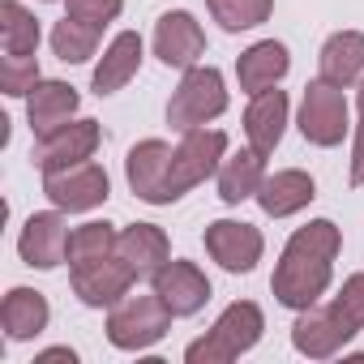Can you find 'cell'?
<instances>
[{"label":"cell","instance_id":"obj_1","mask_svg":"<svg viewBox=\"0 0 364 364\" xmlns=\"http://www.w3.org/2000/svg\"><path fill=\"white\" fill-rule=\"evenodd\" d=\"M338 249H343V232L334 219H309L304 228H296L274 262V274H270L274 300L291 313L321 304L334 283Z\"/></svg>","mask_w":364,"mask_h":364},{"label":"cell","instance_id":"obj_2","mask_svg":"<svg viewBox=\"0 0 364 364\" xmlns=\"http://www.w3.org/2000/svg\"><path fill=\"white\" fill-rule=\"evenodd\" d=\"M266 334V313L257 300H232L215 326L206 334H198L189 347H185V360L189 364H232L240 355H249Z\"/></svg>","mask_w":364,"mask_h":364},{"label":"cell","instance_id":"obj_3","mask_svg":"<svg viewBox=\"0 0 364 364\" xmlns=\"http://www.w3.org/2000/svg\"><path fill=\"white\" fill-rule=\"evenodd\" d=\"M232 95H228V77L219 65H193L180 73L171 99H167V124L176 133H189V129H202L210 120H219L228 112Z\"/></svg>","mask_w":364,"mask_h":364},{"label":"cell","instance_id":"obj_4","mask_svg":"<svg viewBox=\"0 0 364 364\" xmlns=\"http://www.w3.org/2000/svg\"><path fill=\"white\" fill-rule=\"evenodd\" d=\"M171 321H176L171 309H167L154 291H129L120 304L107 309L103 330H107V343H112L116 351L141 355V351H150V347H159V343L167 338Z\"/></svg>","mask_w":364,"mask_h":364},{"label":"cell","instance_id":"obj_5","mask_svg":"<svg viewBox=\"0 0 364 364\" xmlns=\"http://www.w3.org/2000/svg\"><path fill=\"white\" fill-rule=\"evenodd\" d=\"M232 141L223 129H189V133H180L176 150H171V171H167V189H171V202H180L185 193H193L198 185H206V180L219 176L223 159H228Z\"/></svg>","mask_w":364,"mask_h":364},{"label":"cell","instance_id":"obj_6","mask_svg":"<svg viewBox=\"0 0 364 364\" xmlns=\"http://www.w3.org/2000/svg\"><path fill=\"white\" fill-rule=\"evenodd\" d=\"M296 129L317 150L343 146V137H351V103H347V90L343 86H330L321 77L309 82L304 95H300V107H296Z\"/></svg>","mask_w":364,"mask_h":364},{"label":"cell","instance_id":"obj_7","mask_svg":"<svg viewBox=\"0 0 364 364\" xmlns=\"http://www.w3.org/2000/svg\"><path fill=\"white\" fill-rule=\"evenodd\" d=\"M43 198L56 210H65V215H90V210L107 206V198H112V176H107L103 163L86 159V163L48 171L43 176Z\"/></svg>","mask_w":364,"mask_h":364},{"label":"cell","instance_id":"obj_8","mask_svg":"<svg viewBox=\"0 0 364 364\" xmlns=\"http://www.w3.org/2000/svg\"><path fill=\"white\" fill-rule=\"evenodd\" d=\"M202 245H206V257L219 270H228V274H253L257 262L266 257L262 228H253L245 219H215V223H206Z\"/></svg>","mask_w":364,"mask_h":364},{"label":"cell","instance_id":"obj_9","mask_svg":"<svg viewBox=\"0 0 364 364\" xmlns=\"http://www.w3.org/2000/svg\"><path fill=\"white\" fill-rule=\"evenodd\" d=\"M150 52L159 56V65L185 73V69H193V65L206 60V31H202V22L189 9H167L154 22Z\"/></svg>","mask_w":364,"mask_h":364},{"label":"cell","instance_id":"obj_10","mask_svg":"<svg viewBox=\"0 0 364 364\" xmlns=\"http://www.w3.org/2000/svg\"><path fill=\"white\" fill-rule=\"evenodd\" d=\"M171 141L163 137H141L129 146L124 154V180L129 193L146 206H171V189H167V171H171Z\"/></svg>","mask_w":364,"mask_h":364},{"label":"cell","instance_id":"obj_11","mask_svg":"<svg viewBox=\"0 0 364 364\" xmlns=\"http://www.w3.org/2000/svg\"><path fill=\"white\" fill-rule=\"evenodd\" d=\"M99 146H103V129H99V120H90V116H73L69 124H60V129L35 137V154H31V159H35L39 176H48V171H60V167H73V163L95 159Z\"/></svg>","mask_w":364,"mask_h":364},{"label":"cell","instance_id":"obj_12","mask_svg":"<svg viewBox=\"0 0 364 364\" xmlns=\"http://www.w3.org/2000/svg\"><path fill=\"white\" fill-rule=\"evenodd\" d=\"M69 219L65 210H35L22 232H18V257L31 266V270H60L69 266Z\"/></svg>","mask_w":364,"mask_h":364},{"label":"cell","instance_id":"obj_13","mask_svg":"<svg viewBox=\"0 0 364 364\" xmlns=\"http://www.w3.org/2000/svg\"><path fill=\"white\" fill-rule=\"evenodd\" d=\"M150 291L171 309L176 321H180V317H198V313L210 304V296H215L206 270H202L198 262H185V257H171V262L150 279Z\"/></svg>","mask_w":364,"mask_h":364},{"label":"cell","instance_id":"obj_14","mask_svg":"<svg viewBox=\"0 0 364 364\" xmlns=\"http://www.w3.org/2000/svg\"><path fill=\"white\" fill-rule=\"evenodd\" d=\"M69 287H73V296H77L86 309H112V304H120V300L137 287V279H133V270L112 253V257H103V262L73 266V270H69Z\"/></svg>","mask_w":364,"mask_h":364},{"label":"cell","instance_id":"obj_15","mask_svg":"<svg viewBox=\"0 0 364 364\" xmlns=\"http://www.w3.org/2000/svg\"><path fill=\"white\" fill-rule=\"evenodd\" d=\"M141 60H146V39H141L137 31L112 35V43L103 48V56H99L95 69H90V90H95L99 99L124 90V86L141 73Z\"/></svg>","mask_w":364,"mask_h":364},{"label":"cell","instance_id":"obj_16","mask_svg":"<svg viewBox=\"0 0 364 364\" xmlns=\"http://www.w3.org/2000/svg\"><path fill=\"white\" fill-rule=\"evenodd\" d=\"M262 206L266 219H291L300 210H309L317 202V180L304 171V167H279V171H266L262 189L253 198Z\"/></svg>","mask_w":364,"mask_h":364},{"label":"cell","instance_id":"obj_17","mask_svg":"<svg viewBox=\"0 0 364 364\" xmlns=\"http://www.w3.org/2000/svg\"><path fill=\"white\" fill-rule=\"evenodd\" d=\"M116 257L133 270L137 283H150L171 262V240L159 223H124L116 240Z\"/></svg>","mask_w":364,"mask_h":364},{"label":"cell","instance_id":"obj_18","mask_svg":"<svg viewBox=\"0 0 364 364\" xmlns=\"http://www.w3.org/2000/svg\"><path fill=\"white\" fill-rule=\"evenodd\" d=\"M291 124V99L287 90H262V95H249V107H245V141L253 150H262L266 159L279 150L283 133Z\"/></svg>","mask_w":364,"mask_h":364},{"label":"cell","instance_id":"obj_19","mask_svg":"<svg viewBox=\"0 0 364 364\" xmlns=\"http://www.w3.org/2000/svg\"><path fill=\"white\" fill-rule=\"evenodd\" d=\"M291 73V52L279 39H257L236 56V82L245 95H262L283 86V77Z\"/></svg>","mask_w":364,"mask_h":364},{"label":"cell","instance_id":"obj_20","mask_svg":"<svg viewBox=\"0 0 364 364\" xmlns=\"http://www.w3.org/2000/svg\"><path fill=\"white\" fill-rule=\"evenodd\" d=\"M52 326V304L39 287H9L0 300V330L9 343H35Z\"/></svg>","mask_w":364,"mask_h":364},{"label":"cell","instance_id":"obj_21","mask_svg":"<svg viewBox=\"0 0 364 364\" xmlns=\"http://www.w3.org/2000/svg\"><path fill=\"white\" fill-rule=\"evenodd\" d=\"M77 112H82V95H77V86H69V82H60V77H43V82L26 95V124H31L35 137H43V133H52V129L69 124Z\"/></svg>","mask_w":364,"mask_h":364},{"label":"cell","instance_id":"obj_22","mask_svg":"<svg viewBox=\"0 0 364 364\" xmlns=\"http://www.w3.org/2000/svg\"><path fill=\"white\" fill-rule=\"evenodd\" d=\"M291 347L304 360H334L338 351H347V334L338 330V321L330 317L326 304L300 309L291 321Z\"/></svg>","mask_w":364,"mask_h":364},{"label":"cell","instance_id":"obj_23","mask_svg":"<svg viewBox=\"0 0 364 364\" xmlns=\"http://www.w3.org/2000/svg\"><path fill=\"white\" fill-rule=\"evenodd\" d=\"M266 180V154L253 150V146H240V150H228L219 176H215V189H219V202L223 206H240V202H253L257 189Z\"/></svg>","mask_w":364,"mask_h":364},{"label":"cell","instance_id":"obj_24","mask_svg":"<svg viewBox=\"0 0 364 364\" xmlns=\"http://www.w3.org/2000/svg\"><path fill=\"white\" fill-rule=\"evenodd\" d=\"M317 77L351 90L364 77V31H334L317 52Z\"/></svg>","mask_w":364,"mask_h":364},{"label":"cell","instance_id":"obj_25","mask_svg":"<svg viewBox=\"0 0 364 364\" xmlns=\"http://www.w3.org/2000/svg\"><path fill=\"white\" fill-rule=\"evenodd\" d=\"M43 43V26L31 5L22 0H0V48L5 56H35Z\"/></svg>","mask_w":364,"mask_h":364},{"label":"cell","instance_id":"obj_26","mask_svg":"<svg viewBox=\"0 0 364 364\" xmlns=\"http://www.w3.org/2000/svg\"><path fill=\"white\" fill-rule=\"evenodd\" d=\"M48 43H52V56H56L60 65H90V60L99 56L103 31H95V26H86V22H77V18L65 14V18L52 26Z\"/></svg>","mask_w":364,"mask_h":364},{"label":"cell","instance_id":"obj_27","mask_svg":"<svg viewBox=\"0 0 364 364\" xmlns=\"http://www.w3.org/2000/svg\"><path fill=\"white\" fill-rule=\"evenodd\" d=\"M116 240H120V228L107 223V219H86V223H77V228L69 232V270L112 257V253H116Z\"/></svg>","mask_w":364,"mask_h":364},{"label":"cell","instance_id":"obj_28","mask_svg":"<svg viewBox=\"0 0 364 364\" xmlns=\"http://www.w3.org/2000/svg\"><path fill=\"white\" fill-rule=\"evenodd\" d=\"M210 18L219 22V31L228 35H245V31H257L270 22L274 14V0H206Z\"/></svg>","mask_w":364,"mask_h":364},{"label":"cell","instance_id":"obj_29","mask_svg":"<svg viewBox=\"0 0 364 364\" xmlns=\"http://www.w3.org/2000/svg\"><path fill=\"white\" fill-rule=\"evenodd\" d=\"M326 309H330V317L338 321V330L347 334V343H351L355 334H364V270L347 274L343 287L326 300Z\"/></svg>","mask_w":364,"mask_h":364},{"label":"cell","instance_id":"obj_30","mask_svg":"<svg viewBox=\"0 0 364 364\" xmlns=\"http://www.w3.org/2000/svg\"><path fill=\"white\" fill-rule=\"evenodd\" d=\"M39 82H43L39 56H5L0 60V90H5L9 99H26Z\"/></svg>","mask_w":364,"mask_h":364},{"label":"cell","instance_id":"obj_31","mask_svg":"<svg viewBox=\"0 0 364 364\" xmlns=\"http://www.w3.org/2000/svg\"><path fill=\"white\" fill-rule=\"evenodd\" d=\"M65 14L95 26V31H107L124 14V0H65Z\"/></svg>","mask_w":364,"mask_h":364},{"label":"cell","instance_id":"obj_32","mask_svg":"<svg viewBox=\"0 0 364 364\" xmlns=\"http://www.w3.org/2000/svg\"><path fill=\"white\" fill-rule=\"evenodd\" d=\"M347 185L364 189V116L360 124H351V167H347Z\"/></svg>","mask_w":364,"mask_h":364},{"label":"cell","instance_id":"obj_33","mask_svg":"<svg viewBox=\"0 0 364 364\" xmlns=\"http://www.w3.org/2000/svg\"><path fill=\"white\" fill-rule=\"evenodd\" d=\"M52 360L77 364V351H73V347H43V351H35V364H52Z\"/></svg>","mask_w":364,"mask_h":364},{"label":"cell","instance_id":"obj_34","mask_svg":"<svg viewBox=\"0 0 364 364\" xmlns=\"http://www.w3.org/2000/svg\"><path fill=\"white\" fill-rule=\"evenodd\" d=\"M351 90H355V107H360V116H364V77H360V82H355Z\"/></svg>","mask_w":364,"mask_h":364},{"label":"cell","instance_id":"obj_35","mask_svg":"<svg viewBox=\"0 0 364 364\" xmlns=\"http://www.w3.org/2000/svg\"><path fill=\"white\" fill-rule=\"evenodd\" d=\"M43 5H56V0H43ZM60 5H65V0H60Z\"/></svg>","mask_w":364,"mask_h":364}]
</instances>
